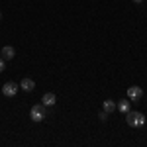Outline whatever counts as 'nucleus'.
Instances as JSON below:
<instances>
[{"label":"nucleus","mask_w":147,"mask_h":147,"mask_svg":"<svg viewBox=\"0 0 147 147\" xmlns=\"http://www.w3.org/2000/svg\"><path fill=\"white\" fill-rule=\"evenodd\" d=\"M125 122H127V125H131V127H141V125L145 124V116L141 112L129 110V112L125 114Z\"/></svg>","instance_id":"f257e3e1"},{"label":"nucleus","mask_w":147,"mask_h":147,"mask_svg":"<svg viewBox=\"0 0 147 147\" xmlns=\"http://www.w3.org/2000/svg\"><path fill=\"white\" fill-rule=\"evenodd\" d=\"M45 106L43 104H35L32 106V110H30V118H32V122H43L45 120Z\"/></svg>","instance_id":"f03ea898"},{"label":"nucleus","mask_w":147,"mask_h":147,"mask_svg":"<svg viewBox=\"0 0 147 147\" xmlns=\"http://www.w3.org/2000/svg\"><path fill=\"white\" fill-rule=\"evenodd\" d=\"M127 98L131 102H139L143 98V90H141L139 86H129V88H127Z\"/></svg>","instance_id":"7ed1b4c3"},{"label":"nucleus","mask_w":147,"mask_h":147,"mask_svg":"<svg viewBox=\"0 0 147 147\" xmlns=\"http://www.w3.org/2000/svg\"><path fill=\"white\" fill-rule=\"evenodd\" d=\"M18 88H20V84H16V82H6V84L2 86V94L8 96V98H12V96H16Z\"/></svg>","instance_id":"20e7f679"},{"label":"nucleus","mask_w":147,"mask_h":147,"mask_svg":"<svg viewBox=\"0 0 147 147\" xmlns=\"http://www.w3.org/2000/svg\"><path fill=\"white\" fill-rule=\"evenodd\" d=\"M14 55H16V51H14V47H10V45H4L2 49H0V57H2L4 61L14 59Z\"/></svg>","instance_id":"39448f33"},{"label":"nucleus","mask_w":147,"mask_h":147,"mask_svg":"<svg viewBox=\"0 0 147 147\" xmlns=\"http://www.w3.org/2000/svg\"><path fill=\"white\" fill-rule=\"evenodd\" d=\"M116 110H118V112H122V114H127L129 112V110H131V100H129V98H127V100H120L118 102V104H116Z\"/></svg>","instance_id":"423d86ee"},{"label":"nucleus","mask_w":147,"mask_h":147,"mask_svg":"<svg viewBox=\"0 0 147 147\" xmlns=\"http://www.w3.org/2000/svg\"><path fill=\"white\" fill-rule=\"evenodd\" d=\"M55 102H57V96L53 92H45L43 98H41V104H43V106H53Z\"/></svg>","instance_id":"0eeeda50"},{"label":"nucleus","mask_w":147,"mask_h":147,"mask_svg":"<svg viewBox=\"0 0 147 147\" xmlns=\"http://www.w3.org/2000/svg\"><path fill=\"white\" fill-rule=\"evenodd\" d=\"M20 88H22V90H26V92H32L35 88V82L32 79H24L22 82H20Z\"/></svg>","instance_id":"6e6552de"},{"label":"nucleus","mask_w":147,"mask_h":147,"mask_svg":"<svg viewBox=\"0 0 147 147\" xmlns=\"http://www.w3.org/2000/svg\"><path fill=\"white\" fill-rule=\"evenodd\" d=\"M104 110H106L108 114H112L114 110H116V104H114L112 100H106V102H104Z\"/></svg>","instance_id":"1a4fd4ad"},{"label":"nucleus","mask_w":147,"mask_h":147,"mask_svg":"<svg viewBox=\"0 0 147 147\" xmlns=\"http://www.w3.org/2000/svg\"><path fill=\"white\" fill-rule=\"evenodd\" d=\"M108 116H110V114L106 112V110H102V112H100V114H98V118H100L102 122H106V118H108Z\"/></svg>","instance_id":"9d476101"},{"label":"nucleus","mask_w":147,"mask_h":147,"mask_svg":"<svg viewBox=\"0 0 147 147\" xmlns=\"http://www.w3.org/2000/svg\"><path fill=\"white\" fill-rule=\"evenodd\" d=\"M4 69H6V61H4V59H2V57H0V73H2V71H4Z\"/></svg>","instance_id":"9b49d317"},{"label":"nucleus","mask_w":147,"mask_h":147,"mask_svg":"<svg viewBox=\"0 0 147 147\" xmlns=\"http://www.w3.org/2000/svg\"><path fill=\"white\" fill-rule=\"evenodd\" d=\"M134 2H137V4H141V2H143V0H134Z\"/></svg>","instance_id":"f8f14e48"},{"label":"nucleus","mask_w":147,"mask_h":147,"mask_svg":"<svg viewBox=\"0 0 147 147\" xmlns=\"http://www.w3.org/2000/svg\"><path fill=\"white\" fill-rule=\"evenodd\" d=\"M0 18H2V14H0Z\"/></svg>","instance_id":"ddd939ff"}]
</instances>
